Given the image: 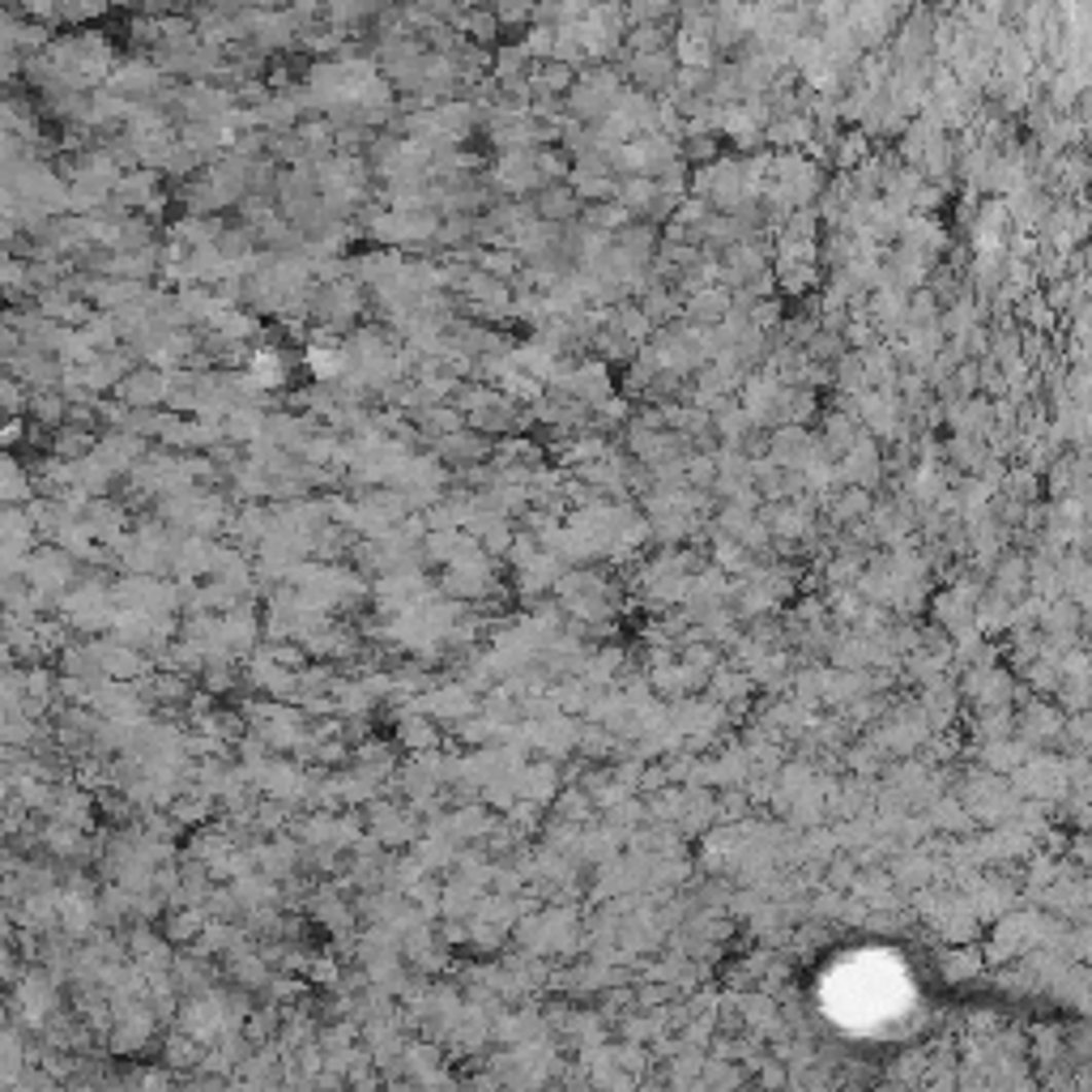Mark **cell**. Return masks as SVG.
Here are the masks:
<instances>
[{
    "mask_svg": "<svg viewBox=\"0 0 1092 1092\" xmlns=\"http://www.w3.org/2000/svg\"><path fill=\"white\" fill-rule=\"evenodd\" d=\"M120 397L124 401H137V406H154V401L171 397V380L158 376V371H141V376H129L120 385Z\"/></svg>",
    "mask_w": 1092,
    "mask_h": 1092,
    "instance_id": "obj_5",
    "label": "cell"
},
{
    "mask_svg": "<svg viewBox=\"0 0 1092 1092\" xmlns=\"http://www.w3.org/2000/svg\"><path fill=\"white\" fill-rule=\"evenodd\" d=\"M31 492H35L31 474H26L9 452H0V504H17V500H26Z\"/></svg>",
    "mask_w": 1092,
    "mask_h": 1092,
    "instance_id": "obj_7",
    "label": "cell"
},
{
    "mask_svg": "<svg viewBox=\"0 0 1092 1092\" xmlns=\"http://www.w3.org/2000/svg\"><path fill=\"white\" fill-rule=\"evenodd\" d=\"M111 90H116L120 99H146V95H154L158 85H162V73L154 69V65H120V69H111Z\"/></svg>",
    "mask_w": 1092,
    "mask_h": 1092,
    "instance_id": "obj_3",
    "label": "cell"
},
{
    "mask_svg": "<svg viewBox=\"0 0 1092 1092\" xmlns=\"http://www.w3.org/2000/svg\"><path fill=\"white\" fill-rule=\"evenodd\" d=\"M286 380V359L278 351H256L252 355V367H248V385L252 389H278Z\"/></svg>",
    "mask_w": 1092,
    "mask_h": 1092,
    "instance_id": "obj_6",
    "label": "cell"
},
{
    "mask_svg": "<svg viewBox=\"0 0 1092 1092\" xmlns=\"http://www.w3.org/2000/svg\"><path fill=\"white\" fill-rule=\"evenodd\" d=\"M679 73L675 56L666 47H653V51H631V81L641 85V90H662L670 85Z\"/></svg>",
    "mask_w": 1092,
    "mask_h": 1092,
    "instance_id": "obj_2",
    "label": "cell"
},
{
    "mask_svg": "<svg viewBox=\"0 0 1092 1092\" xmlns=\"http://www.w3.org/2000/svg\"><path fill=\"white\" fill-rule=\"evenodd\" d=\"M31 414H35V423H43V427H56L61 418H69V401L56 393V389H35L31 393Z\"/></svg>",
    "mask_w": 1092,
    "mask_h": 1092,
    "instance_id": "obj_8",
    "label": "cell"
},
{
    "mask_svg": "<svg viewBox=\"0 0 1092 1092\" xmlns=\"http://www.w3.org/2000/svg\"><path fill=\"white\" fill-rule=\"evenodd\" d=\"M307 363H312L316 376H333L341 367V351H307Z\"/></svg>",
    "mask_w": 1092,
    "mask_h": 1092,
    "instance_id": "obj_10",
    "label": "cell"
},
{
    "mask_svg": "<svg viewBox=\"0 0 1092 1092\" xmlns=\"http://www.w3.org/2000/svg\"><path fill=\"white\" fill-rule=\"evenodd\" d=\"M504 31L500 17L492 9H478V5H466L457 13V35H466L470 43H496V35Z\"/></svg>",
    "mask_w": 1092,
    "mask_h": 1092,
    "instance_id": "obj_4",
    "label": "cell"
},
{
    "mask_svg": "<svg viewBox=\"0 0 1092 1092\" xmlns=\"http://www.w3.org/2000/svg\"><path fill=\"white\" fill-rule=\"evenodd\" d=\"M56 1008V986H51V977L43 973H26L17 977V986H13V1012L22 1024H31V1028H43L47 1012Z\"/></svg>",
    "mask_w": 1092,
    "mask_h": 1092,
    "instance_id": "obj_1",
    "label": "cell"
},
{
    "mask_svg": "<svg viewBox=\"0 0 1092 1092\" xmlns=\"http://www.w3.org/2000/svg\"><path fill=\"white\" fill-rule=\"evenodd\" d=\"M43 845L51 849V853H61V858H73L77 849H81V841H77V832L61 820V824H51V828H43Z\"/></svg>",
    "mask_w": 1092,
    "mask_h": 1092,
    "instance_id": "obj_9",
    "label": "cell"
}]
</instances>
